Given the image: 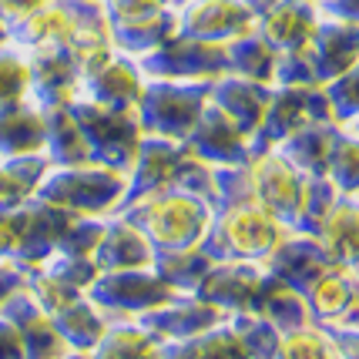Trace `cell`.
Wrapping results in <instances>:
<instances>
[{"mask_svg":"<svg viewBox=\"0 0 359 359\" xmlns=\"http://www.w3.org/2000/svg\"><path fill=\"white\" fill-rule=\"evenodd\" d=\"M138 225L144 235H151L155 245L165 249H191L205 235L208 225V208L202 198L188 195V191H168V195H155L151 202H144V212L138 215Z\"/></svg>","mask_w":359,"mask_h":359,"instance_id":"1","label":"cell"},{"mask_svg":"<svg viewBox=\"0 0 359 359\" xmlns=\"http://www.w3.org/2000/svg\"><path fill=\"white\" fill-rule=\"evenodd\" d=\"M306 191L309 185H302L299 172L282 158H262L259 165H252V205H259L272 219L299 215Z\"/></svg>","mask_w":359,"mask_h":359,"instance_id":"2","label":"cell"},{"mask_svg":"<svg viewBox=\"0 0 359 359\" xmlns=\"http://www.w3.org/2000/svg\"><path fill=\"white\" fill-rule=\"evenodd\" d=\"M282 225L262 212L259 205H235L222 215L219 238H225V249L238 252V255H266V252L279 249L282 242Z\"/></svg>","mask_w":359,"mask_h":359,"instance_id":"3","label":"cell"},{"mask_svg":"<svg viewBox=\"0 0 359 359\" xmlns=\"http://www.w3.org/2000/svg\"><path fill=\"white\" fill-rule=\"evenodd\" d=\"M185 31L195 37H238L252 31L245 0H195L185 14Z\"/></svg>","mask_w":359,"mask_h":359,"instance_id":"4","label":"cell"},{"mask_svg":"<svg viewBox=\"0 0 359 359\" xmlns=\"http://www.w3.org/2000/svg\"><path fill=\"white\" fill-rule=\"evenodd\" d=\"M285 353H289V359H326L323 343H319L316 336H309V332H299V336H292V339L285 343Z\"/></svg>","mask_w":359,"mask_h":359,"instance_id":"5","label":"cell"},{"mask_svg":"<svg viewBox=\"0 0 359 359\" xmlns=\"http://www.w3.org/2000/svg\"><path fill=\"white\" fill-rule=\"evenodd\" d=\"M47 0H0V11L11 17H31L34 11H41Z\"/></svg>","mask_w":359,"mask_h":359,"instance_id":"6","label":"cell"}]
</instances>
